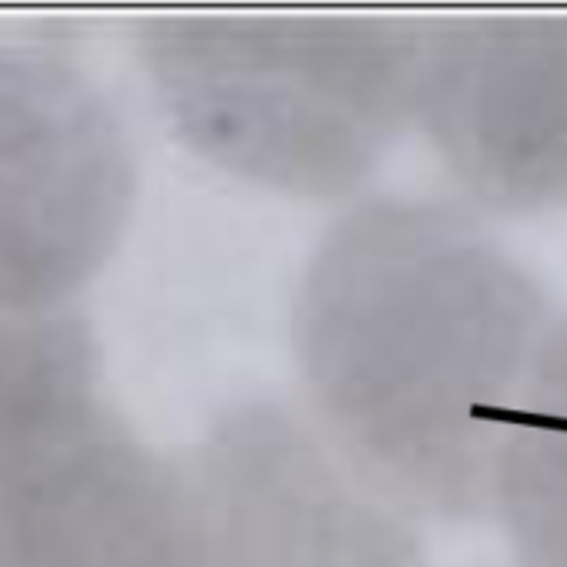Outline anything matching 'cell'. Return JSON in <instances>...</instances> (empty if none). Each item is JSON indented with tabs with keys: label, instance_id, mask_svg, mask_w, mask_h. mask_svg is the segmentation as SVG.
<instances>
[{
	"label": "cell",
	"instance_id": "obj_1",
	"mask_svg": "<svg viewBox=\"0 0 567 567\" xmlns=\"http://www.w3.org/2000/svg\"><path fill=\"white\" fill-rule=\"evenodd\" d=\"M550 328L540 284L474 210L361 200L298 288L308 417L417 520H477L494 514L511 414Z\"/></svg>",
	"mask_w": 567,
	"mask_h": 567
},
{
	"label": "cell",
	"instance_id": "obj_2",
	"mask_svg": "<svg viewBox=\"0 0 567 567\" xmlns=\"http://www.w3.org/2000/svg\"><path fill=\"white\" fill-rule=\"evenodd\" d=\"M417 21L151 18L137 51L177 137L257 187L358 194L414 124Z\"/></svg>",
	"mask_w": 567,
	"mask_h": 567
},
{
	"label": "cell",
	"instance_id": "obj_3",
	"mask_svg": "<svg viewBox=\"0 0 567 567\" xmlns=\"http://www.w3.org/2000/svg\"><path fill=\"white\" fill-rule=\"evenodd\" d=\"M131 200V144L97 84L64 48L0 38V305H68Z\"/></svg>",
	"mask_w": 567,
	"mask_h": 567
},
{
	"label": "cell",
	"instance_id": "obj_4",
	"mask_svg": "<svg viewBox=\"0 0 567 567\" xmlns=\"http://www.w3.org/2000/svg\"><path fill=\"white\" fill-rule=\"evenodd\" d=\"M190 481L207 567H427L421 520L277 401L224 411Z\"/></svg>",
	"mask_w": 567,
	"mask_h": 567
},
{
	"label": "cell",
	"instance_id": "obj_5",
	"mask_svg": "<svg viewBox=\"0 0 567 567\" xmlns=\"http://www.w3.org/2000/svg\"><path fill=\"white\" fill-rule=\"evenodd\" d=\"M414 124L477 210L567 207V18L424 21Z\"/></svg>",
	"mask_w": 567,
	"mask_h": 567
},
{
	"label": "cell",
	"instance_id": "obj_6",
	"mask_svg": "<svg viewBox=\"0 0 567 567\" xmlns=\"http://www.w3.org/2000/svg\"><path fill=\"white\" fill-rule=\"evenodd\" d=\"M0 567H207L194 481L104 408L0 484Z\"/></svg>",
	"mask_w": 567,
	"mask_h": 567
},
{
	"label": "cell",
	"instance_id": "obj_7",
	"mask_svg": "<svg viewBox=\"0 0 567 567\" xmlns=\"http://www.w3.org/2000/svg\"><path fill=\"white\" fill-rule=\"evenodd\" d=\"M101 414L87 321L68 305H0V484Z\"/></svg>",
	"mask_w": 567,
	"mask_h": 567
},
{
	"label": "cell",
	"instance_id": "obj_8",
	"mask_svg": "<svg viewBox=\"0 0 567 567\" xmlns=\"http://www.w3.org/2000/svg\"><path fill=\"white\" fill-rule=\"evenodd\" d=\"M494 514L517 567H567V318L547 331L511 414Z\"/></svg>",
	"mask_w": 567,
	"mask_h": 567
}]
</instances>
